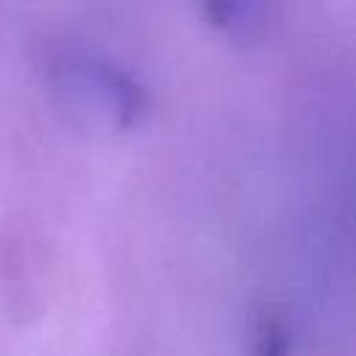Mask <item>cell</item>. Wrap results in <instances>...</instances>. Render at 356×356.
Instances as JSON below:
<instances>
[{
  "mask_svg": "<svg viewBox=\"0 0 356 356\" xmlns=\"http://www.w3.org/2000/svg\"><path fill=\"white\" fill-rule=\"evenodd\" d=\"M64 97L89 120L125 128L145 114L142 86L122 70L103 61H75L61 75Z\"/></svg>",
  "mask_w": 356,
  "mask_h": 356,
  "instance_id": "obj_1",
  "label": "cell"
},
{
  "mask_svg": "<svg viewBox=\"0 0 356 356\" xmlns=\"http://www.w3.org/2000/svg\"><path fill=\"white\" fill-rule=\"evenodd\" d=\"M206 19L225 36L248 39L261 31L267 0H200Z\"/></svg>",
  "mask_w": 356,
  "mask_h": 356,
  "instance_id": "obj_2",
  "label": "cell"
},
{
  "mask_svg": "<svg viewBox=\"0 0 356 356\" xmlns=\"http://www.w3.org/2000/svg\"><path fill=\"white\" fill-rule=\"evenodd\" d=\"M250 350L253 356H286L289 353V334L286 328L275 320V317H264L250 339Z\"/></svg>",
  "mask_w": 356,
  "mask_h": 356,
  "instance_id": "obj_3",
  "label": "cell"
}]
</instances>
